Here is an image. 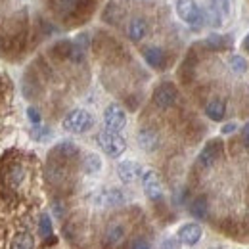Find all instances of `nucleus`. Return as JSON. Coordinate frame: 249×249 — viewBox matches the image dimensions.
Returning <instances> with one entry per match:
<instances>
[{
  "label": "nucleus",
  "mask_w": 249,
  "mask_h": 249,
  "mask_svg": "<svg viewBox=\"0 0 249 249\" xmlns=\"http://www.w3.org/2000/svg\"><path fill=\"white\" fill-rule=\"evenodd\" d=\"M35 248V238L31 232H19L12 238L10 249H33Z\"/></svg>",
  "instance_id": "21"
},
{
  "label": "nucleus",
  "mask_w": 249,
  "mask_h": 249,
  "mask_svg": "<svg viewBox=\"0 0 249 249\" xmlns=\"http://www.w3.org/2000/svg\"><path fill=\"white\" fill-rule=\"evenodd\" d=\"M90 201L96 207H104V209H109V207H121L126 201V196H124L123 190L119 188H102L98 192H94L90 196Z\"/></svg>",
  "instance_id": "4"
},
{
  "label": "nucleus",
  "mask_w": 249,
  "mask_h": 249,
  "mask_svg": "<svg viewBox=\"0 0 249 249\" xmlns=\"http://www.w3.org/2000/svg\"><path fill=\"white\" fill-rule=\"evenodd\" d=\"M50 136V130L48 128H44V126H35V138L36 140H44V138H48Z\"/></svg>",
  "instance_id": "30"
},
{
  "label": "nucleus",
  "mask_w": 249,
  "mask_h": 249,
  "mask_svg": "<svg viewBox=\"0 0 249 249\" xmlns=\"http://www.w3.org/2000/svg\"><path fill=\"white\" fill-rule=\"evenodd\" d=\"M232 42H230V36H224V35H211L203 40V46L211 52H220L224 48H228Z\"/></svg>",
  "instance_id": "19"
},
{
  "label": "nucleus",
  "mask_w": 249,
  "mask_h": 249,
  "mask_svg": "<svg viewBox=\"0 0 249 249\" xmlns=\"http://www.w3.org/2000/svg\"><path fill=\"white\" fill-rule=\"evenodd\" d=\"M27 117H29V121H31L35 126H38L40 121H42V117H40V111L36 109V107H27Z\"/></svg>",
  "instance_id": "28"
},
{
  "label": "nucleus",
  "mask_w": 249,
  "mask_h": 249,
  "mask_svg": "<svg viewBox=\"0 0 249 249\" xmlns=\"http://www.w3.org/2000/svg\"><path fill=\"white\" fill-rule=\"evenodd\" d=\"M126 35L132 42H140L146 35H148V21L144 18H132L128 21V27H126Z\"/></svg>",
  "instance_id": "15"
},
{
  "label": "nucleus",
  "mask_w": 249,
  "mask_h": 249,
  "mask_svg": "<svg viewBox=\"0 0 249 249\" xmlns=\"http://www.w3.org/2000/svg\"><path fill=\"white\" fill-rule=\"evenodd\" d=\"M140 180H142V188H144V194L148 196V199H152V201L163 199V184H161V178L154 169L144 171Z\"/></svg>",
  "instance_id": "7"
},
{
  "label": "nucleus",
  "mask_w": 249,
  "mask_h": 249,
  "mask_svg": "<svg viewBox=\"0 0 249 249\" xmlns=\"http://www.w3.org/2000/svg\"><path fill=\"white\" fill-rule=\"evenodd\" d=\"M178 248H180V242H178L177 238H167V240H163L161 246H159V249H178Z\"/></svg>",
  "instance_id": "29"
},
{
  "label": "nucleus",
  "mask_w": 249,
  "mask_h": 249,
  "mask_svg": "<svg viewBox=\"0 0 249 249\" xmlns=\"http://www.w3.org/2000/svg\"><path fill=\"white\" fill-rule=\"evenodd\" d=\"M38 232H40L42 238H50L52 232H54V228H52V218L48 217L46 213H42L40 218H38Z\"/></svg>",
  "instance_id": "24"
},
{
  "label": "nucleus",
  "mask_w": 249,
  "mask_h": 249,
  "mask_svg": "<svg viewBox=\"0 0 249 249\" xmlns=\"http://www.w3.org/2000/svg\"><path fill=\"white\" fill-rule=\"evenodd\" d=\"M23 180H25V169H23L21 165L12 167V169H10V182H12L14 186H19Z\"/></svg>",
  "instance_id": "26"
},
{
  "label": "nucleus",
  "mask_w": 249,
  "mask_h": 249,
  "mask_svg": "<svg viewBox=\"0 0 249 249\" xmlns=\"http://www.w3.org/2000/svg\"><path fill=\"white\" fill-rule=\"evenodd\" d=\"M142 56H144L146 63L150 67H154V69H165L167 67V52L163 48H159V46H148V48H144Z\"/></svg>",
  "instance_id": "13"
},
{
  "label": "nucleus",
  "mask_w": 249,
  "mask_h": 249,
  "mask_svg": "<svg viewBox=\"0 0 249 249\" xmlns=\"http://www.w3.org/2000/svg\"><path fill=\"white\" fill-rule=\"evenodd\" d=\"M83 171L87 175H98L102 171V159H100V156L92 154V152L85 154L83 156Z\"/></svg>",
  "instance_id": "20"
},
{
  "label": "nucleus",
  "mask_w": 249,
  "mask_h": 249,
  "mask_svg": "<svg viewBox=\"0 0 249 249\" xmlns=\"http://www.w3.org/2000/svg\"><path fill=\"white\" fill-rule=\"evenodd\" d=\"M75 156H79V148L73 144V142H60L52 152H50V159L52 161H58V163H63V161H69Z\"/></svg>",
  "instance_id": "14"
},
{
  "label": "nucleus",
  "mask_w": 249,
  "mask_h": 249,
  "mask_svg": "<svg viewBox=\"0 0 249 249\" xmlns=\"http://www.w3.org/2000/svg\"><path fill=\"white\" fill-rule=\"evenodd\" d=\"M236 128H238V124H236V123H226V124H222L220 132H222V134H232Z\"/></svg>",
  "instance_id": "32"
},
{
  "label": "nucleus",
  "mask_w": 249,
  "mask_h": 249,
  "mask_svg": "<svg viewBox=\"0 0 249 249\" xmlns=\"http://www.w3.org/2000/svg\"><path fill=\"white\" fill-rule=\"evenodd\" d=\"M240 142L244 144V148L249 150V123H246L242 126V138H240Z\"/></svg>",
  "instance_id": "31"
},
{
  "label": "nucleus",
  "mask_w": 249,
  "mask_h": 249,
  "mask_svg": "<svg viewBox=\"0 0 249 249\" xmlns=\"http://www.w3.org/2000/svg\"><path fill=\"white\" fill-rule=\"evenodd\" d=\"M96 142L100 146V150L107 157H121L126 150V140L119 132H111V130H102L96 136Z\"/></svg>",
  "instance_id": "3"
},
{
  "label": "nucleus",
  "mask_w": 249,
  "mask_h": 249,
  "mask_svg": "<svg viewBox=\"0 0 249 249\" xmlns=\"http://www.w3.org/2000/svg\"><path fill=\"white\" fill-rule=\"evenodd\" d=\"M77 2L79 0H54V8L56 12L63 16V18H71L75 8H77Z\"/></svg>",
  "instance_id": "22"
},
{
  "label": "nucleus",
  "mask_w": 249,
  "mask_h": 249,
  "mask_svg": "<svg viewBox=\"0 0 249 249\" xmlns=\"http://www.w3.org/2000/svg\"><path fill=\"white\" fill-rule=\"evenodd\" d=\"M142 173H144V169L136 161H121L117 165V177L121 178V182H124V184L136 182L138 178H142Z\"/></svg>",
  "instance_id": "11"
},
{
  "label": "nucleus",
  "mask_w": 249,
  "mask_h": 249,
  "mask_svg": "<svg viewBox=\"0 0 249 249\" xmlns=\"http://www.w3.org/2000/svg\"><path fill=\"white\" fill-rule=\"evenodd\" d=\"M205 115L211 119V121H222L224 115H226V102L222 98H211L207 104H205Z\"/></svg>",
  "instance_id": "16"
},
{
  "label": "nucleus",
  "mask_w": 249,
  "mask_h": 249,
  "mask_svg": "<svg viewBox=\"0 0 249 249\" xmlns=\"http://www.w3.org/2000/svg\"><path fill=\"white\" fill-rule=\"evenodd\" d=\"M123 16H124V10L121 8V4H117L115 0H111V2L106 6L104 14H102L104 21H106V23H111V25L119 23V21L123 19Z\"/></svg>",
  "instance_id": "17"
},
{
  "label": "nucleus",
  "mask_w": 249,
  "mask_h": 249,
  "mask_svg": "<svg viewBox=\"0 0 249 249\" xmlns=\"http://www.w3.org/2000/svg\"><path fill=\"white\" fill-rule=\"evenodd\" d=\"M94 124L92 113H89L87 109L83 107H77V109H71L62 121L63 130L67 132H73V134H83L87 130H90Z\"/></svg>",
  "instance_id": "2"
},
{
  "label": "nucleus",
  "mask_w": 249,
  "mask_h": 249,
  "mask_svg": "<svg viewBox=\"0 0 249 249\" xmlns=\"http://www.w3.org/2000/svg\"><path fill=\"white\" fill-rule=\"evenodd\" d=\"M230 67H232V71H234V73H240V75H242V73H246V71H248L249 63L244 56L236 54V56H232V58H230Z\"/></svg>",
  "instance_id": "25"
},
{
  "label": "nucleus",
  "mask_w": 249,
  "mask_h": 249,
  "mask_svg": "<svg viewBox=\"0 0 249 249\" xmlns=\"http://www.w3.org/2000/svg\"><path fill=\"white\" fill-rule=\"evenodd\" d=\"M209 249H220V248H209Z\"/></svg>",
  "instance_id": "34"
},
{
  "label": "nucleus",
  "mask_w": 249,
  "mask_h": 249,
  "mask_svg": "<svg viewBox=\"0 0 249 249\" xmlns=\"http://www.w3.org/2000/svg\"><path fill=\"white\" fill-rule=\"evenodd\" d=\"M136 140H138V146H140L144 152H148V154L156 152L157 148H159V144H161L159 132H157L156 128H152V126L140 128L138 134H136Z\"/></svg>",
  "instance_id": "12"
},
{
  "label": "nucleus",
  "mask_w": 249,
  "mask_h": 249,
  "mask_svg": "<svg viewBox=\"0 0 249 249\" xmlns=\"http://www.w3.org/2000/svg\"><path fill=\"white\" fill-rule=\"evenodd\" d=\"M244 48H246V52H249V35L244 38Z\"/></svg>",
  "instance_id": "33"
},
{
  "label": "nucleus",
  "mask_w": 249,
  "mask_h": 249,
  "mask_svg": "<svg viewBox=\"0 0 249 249\" xmlns=\"http://www.w3.org/2000/svg\"><path fill=\"white\" fill-rule=\"evenodd\" d=\"M224 12L218 8L215 2H211L207 6V10H203V18H205V23H209L211 27H220L222 25V19H224Z\"/></svg>",
  "instance_id": "18"
},
{
  "label": "nucleus",
  "mask_w": 249,
  "mask_h": 249,
  "mask_svg": "<svg viewBox=\"0 0 249 249\" xmlns=\"http://www.w3.org/2000/svg\"><path fill=\"white\" fill-rule=\"evenodd\" d=\"M154 104H156L159 109H169L177 104L178 100V90L173 83H161L154 90V96H152Z\"/></svg>",
  "instance_id": "6"
},
{
  "label": "nucleus",
  "mask_w": 249,
  "mask_h": 249,
  "mask_svg": "<svg viewBox=\"0 0 249 249\" xmlns=\"http://www.w3.org/2000/svg\"><path fill=\"white\" fill-rule=\"evenodd\" d=\"M128 249H152V244H150V240L138 236V238H134V240L130 242Z\"/></svg>",
  "instance_id": "27"
},
{
  "label": "nucleus",
  "mask_w": 249,
  "mask_h": 249,
  "mask_svg": "<svg viewBox=\"0 0 249 249\" xmlns=\"http://www.w3.org/2000/svg\"><path fill=\"white\" fill-rule=\"evenodd\" d=\"M124 240H126V226L123 222H111L107 228H106V234H104V246L106 249H113L117 246H121Z\"/></svg>",
  "instance_id": "10"
},
{
  "label": "nucleus",
  "mask_w": 249,
  "mask_h": 249,
  "mask_svg": "<svg viewBox=\"0 0 249 249\" xmlns=\"http://www.w3.org/2000/svg\"><path fill=\"white\" fill-rule=\"evenodd\" d=\"M222 140L220 138H213V140H209L207 144H205V148L199 152V156H197V163H199V167H203V169H207V167H211V165H215L217 163V159L222 156Z\"/></svg>",
  "instance_id": "9"
},
{
  "label": "nucleus",
  "mask_w": 249,
  "mask_h": 249,
  "mask_svg": "<svg viewBox=\"0 0 249 249\" xmlns=\"http://www.w3.org/2000/svg\"><path fill=\"white\" fill-rule=\"evenodd\" d=\"M201 236H203V228L197 222H186L177 232V240L180 242V246H186V248L197 246L199 240H201Z\"/></svg>",
  "instance_id": "8"
},
{
  "label": "nucleus",
  "mask_w": 249,
  "mask_h": 249,
  "mask_svg": "<svg viewBox=\"0 0 249 249\" xmlns=\"http://www.w3.org/2000/svg\"><path fill=\"white\" fill-rule=\"evenodd\" d=\"M190 213L196 218H203L207 217V199L203 196L196 197L192 203H190Z\"/></svg>",
  "instance_id": "23"
},
{
  "label": "nucleus",
  "mask_w": 249,
  "mask_h": 249,
  "mask_svg": "<svg viewBox=\"0 0 249 249\" xmlns=\"http://www.w3.org/2000/svg\"><path fill=\"white\" fill-rule=\"evenodd\" d=\"M104 124H106V130L121 132L126 126V111L119 104H109L104 109Z\"/></svg>",
  "instance_id": "5"
},
{
  "label": "nucleus",
  "mask_w": 249,
  "mask_h": 249,
  "mask_svg": "<svg viewBox=\"0 0 249 249\" xmlns=\"http://www.w3.org/2000/svg\"><path fill=\"white\" fill-rule=\"evenodd\" d=\"M178 18L186 23L190 29L199 31L205 25V18H203V10L197 6L196 0H177L175 4Z\"/></svg>",
  "instance_id": "1"
}]
</instances>
